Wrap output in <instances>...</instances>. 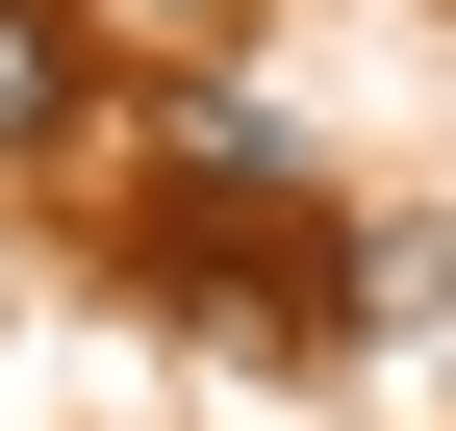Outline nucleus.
Instances as JSON below:
<instances>
[{
	"instance_id": "obj_1",
	"label": "nucleus",
	"mask_w": 456,
	"mask_h": 431,
	"mask_svg": "<svg viewBox=\"0 0 456 431\" xmlns=\"http://www.w3.org/2000/svg\"><path fill=\"white\" fill-rule=\"evenodd\" d=\"M51 152H77V26L0 0V178H51Z\"/></svg>"
},
{
	"instance_id": "obj_2",
	"label": "nucleus",
	"mask_w": 456,
	"mask_h": 431,
	"mask_svg": "<svg viewBox=\"0 0 456 431\" xmlns=\"http://www.w3.org/2000/svg\"><path fill=\"white\" fill-rule=\"evenodd\" d=\"M178 26H203V0H178Z\"/></svg>"
}]
</instances>
